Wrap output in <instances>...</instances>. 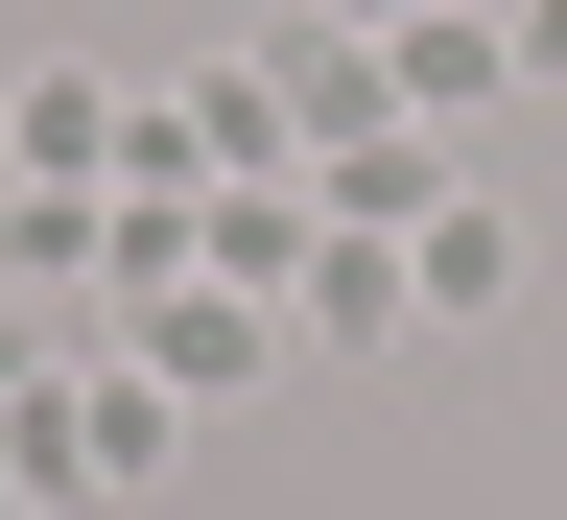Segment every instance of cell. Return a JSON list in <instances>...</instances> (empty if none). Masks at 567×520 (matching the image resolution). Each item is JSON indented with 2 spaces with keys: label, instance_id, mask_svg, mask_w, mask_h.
<instances>
[{
  "label": "cell",
  "instance_id": "cell-1",
  "mask_svg": "<svg viewBox=\"0 0 567 520\" xmlns=\"http://www.w3.org/2000/svg\"><path fill=\"white\" fill-rule=\"evenodd\" d=\"M402 332H425L402 237H354V213H331V237H308V284H284V355H402Z\"/></svg>",
  "mask_w": 567,
  "mask_h": 520
},
{
  "label": "cell",
  "instance_id": "cell-2",
  "mask_svg": "<svg viewBox=\"0 0 567 520\" xmlns=\"http://www.w3.org/2000/svg\"><path fill=\"white\" fill-rule=\"evenodd\" d=\"M142 379H166V402H237V379H284V308H260V284H166V308H142Z\"/></svg>",
  "mask_w": 567,
  "mask_h": 520
},
{
  "label": "cell",
  "instance_id": "cell-3",
  "mask_svg": "<svg viewBox=\"0 0 567 520\" xmlns=\"http://www.w3.org/2000/svg\"><path fill=\"white\" fill-rule=\"evenodd\" d=\"M402 284H425V332H473V308H520V237H496V213H425Z\"/></svg>",
  "mask_w": 567,
  "mask_h": 520
},
{
  "label": "cell",
  "instance_id": "cell-4",
  "mask_svg": "<svg viewBox=\"0 0 567 520\" xmlns=\"http://www.w3.org/2000/svg\"><path fill=\"white\" fill-rule=\"evenodd\" d=\"M520 71H544V95H567V0H520Z\"/></svg>",
  "mask_w": 567,
  "mask_h": 520
}]
</instances>
